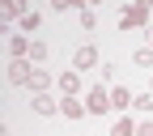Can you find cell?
<instances>
[{
  "label": "cell",
  "instance_id": "cell-4",
  "mask_svg": "<svg viewBox=\"0 0 153 136\" xmlns=\"http://www.w3.org/2000/svg\"><path fill=\"white\" fill-rule=\"evenodd\" d=\"M30 77H34V64L30 60H9V81L13 85H30Z\"/></svg>",
  "mask_w": 153,
  "mask_h": 136
},
{
  "label": "cell",
  "instance_id": "cell-19",
  "mask_svg": "<svg viewBox=\"0 0 153 136\" xmlns=\"http://www.w3.org/2000/svg\"><path fill=\"white\" fill-rule=\"evenodd\" d=\"M149 94H153V81H149Z\"/></svg>",
  "mask_w": 153,
  "mask_h": 136
},
{
  "label": "cell",
  "instance_id": "cell-12",
  "mask_svg": "<svg viewBox=\"0 0 153 136\" xmlns=\"http://www.w3.org/2000/svg\"><path fill=\"white\" fill-rule=\"evenodd\" d=\"M111 136H136V123H132L128 115H123V119H115V128H111Z\"/></svg>",
  "mask_w": 153,
  "mask_h": 136
},
{
  "label": "cell",
  "instance_id": "cell-9",
  "mask_svg": "<svg viewBox=\"0 0 153 136\" xmlns=\"http://www.w3.org/2000/svg\"><path fill=\"white\" fill-rule=\"evenodd\" d=\"M128 106H132V89L115 85V89H111V111H128Z\"/></svg>",
  "mask_w": 153,
  "mask_h": 136
},
{
  "label": "cell",
  "instance_id": "cell-5",
  "mask_svg": "<svg viewBox=\"0 0 153 136\" xmlns=\"http://www.w3.org/2000/svg\"><path fill=\"white\" fill-rule=\"evenodd\" d=\"M30 47H34V43H30L26 34H13V38H9V55H13V60H30Z\"/></svg>",
  "mask_w": 153,
  "mask_h": 136
},
{
  "label": "cell",
  "instance_id": "cell-14",
  "mask_svg": "<svg viewBox=\"0 0 153 136\" xmlns=\"http://www.w3.org/2000/svg\"><path fill=\"white\" fill-rule=\"evenodd\" d=\"M47 60V43H38L34 38V47H30V64H43Z\"/></svg>",
  "mask_w": 153,
  "mask_h": 136
},
{
  "label": "cell",
  "instance_id": "cell-10",
  "mask_svg": "<svg viewBox=\"0 0 153 136\" xmlns=\"http://www.w3.org/2000/svg\"><path fill=\"white\" fill-rule=\"evenodd\" d=\"M30 89H34V94H47V89H51V72L34 68V77H30Z\"/></svg>",
  "mask_w": 153,
  "mask_h": 136
},
{
  "label": "cell",
  "instance_id": "cell-11",
  "mask_svg": "<svg viewBox=\"0 0 153 136\" xmlns=\"http://www.w3.org/2000/svg\"><path fill=\"white\" fill-rule=\"evenodd\" d=\"M132 106L140 115H153V94H132Z\"/></svg>",
  "mask_w": 153,
  "mask_h": 136
},
{
  "label": "cell",
  "instance_id": "cell-8",
  "mask_svg": "<svg viewBox=\"0 0 153 136\" xmlns=\"http://www.w3.org/2000/svg\"><path fill=\"white\" fill-rule=\"evenodd\" d=\"M60 89H64V98H76V89H81V72H60Z\"/></svg>",
  "mask_w": 153,
  "mask_h": 136
},
{
  "label": "cell",
  "instance_id": "cell-1",
  "mask_svg": "<svg viewBox=\"0 0 153 136\" xmlns=\"http://www.w3.org/2000/svg\"><path fill=\"white\" fill-rule=\"evenodd\" d=\"M119 26H123V30L149 26V4H123V9H119Z\"/></svg>",
  "mask_w": 153,
  "mask_h": 136
},
{
  "label": "cell",
  "instance_id": "cell-7",
  "mask_svg": "<svg viewBox=\"0 0 153 136\" xmlns=\"http://www.w3.org/2000/svg\"><path fill=\"white\" fill-rule=\"evenodd\" d=\"M60 115L64 119H81V115H89V111H85L81 98H60Z\"/></svg>",
  "mask_w": 153,
  "mask_h": 136
},
{
  "label": "cell",
  "instance_id": "cell-15",
  "mask_svg": "<svg viewBox=\"0 0 153 136\" xmlns=\"http://www.w3.org/2000/svg\"><path fill=\"white\" fill-rule=\"evenodd\" d=\"M76 13H81V26H85V30L98 26V13H94V9H76Z\"/></svg>",
  "mask_w": 153,
  "mask_h": 136
},
{
  "label": "cell",
  "instance_id": "cell-2",
  "mask_svg": "<svg viewBox=\"0 0 153 136\" xmlns=\"http://www.w3.org/2000/svg\"><path fill=\"white\" fill-rule=\"evenodd\" d=\"M85 111H89V115H106V111H111V89L94 85V89L85 94Z\"/></svg>",
  "mask_w": 153,
  "mask_h": 136
},
{
  "label": "cell",
  "instance_id": "cell-17",
  "mask_svg": "<svg viewBox=\"0 0 153 136\" xmlns=\"http://www.w3.org/2000/svg\"><path fill=\"white\" fill-rule=\"evenodd\" d=\"M136 136H153V119H145V123H136Z\"/></svg>",
  "mask_w": 153,
  "mask_h": 136
},
{
  "label": "cell",
  "instance_id": "cell-13",
  "mask_svg": "<svg viewBox=\"0 0 153 136\" xmlns=\"http://www.w3.org/2000/svg\"><path fill=\"white\" fill-rule=\"evenodd\" d=\"M132 60H136V68H153V51H149V47H136Z\"/></svg>",
  "mask_w": 153,
  "mask_h": 136
},
{
  "label": "cell",
  "instance_id": "cell-18",
  "mask_svg": "<svg viewBox=\"0 0 153 136\" xmlns=\"http://www.w3.org/2000/svg\"><path fill=\"white\" fill-rule=\"evenodd\" d=\"M149 51H153V30H149Z\"/></svg>",
  "mask_w": 153,
  "mask_h": 136
},
{
  "label": "cell",
  "instance_id": "cell-6",
  "mask_svg": "<svg viewBox=\"0 0 153 136\" xmlns=\"http://www.w3.org/2000/svg\"><path fill=\"white\" fill-rule=\"evenodd\" d=\"M34 115H60V98H51V94H34Z\"/></svg>",
  "mask_w": 153,
  "mask_h": 136
},
{
  "label": "cell",
  "instance_id": "cell-16",
  "mask_svg": "<svg viewBox=\"0 0 153 136\" xmlns=\"http://www.w3.org/2000/svg\"><path fill=\"white\" fill-rule=\"evenodd\" d=\"M38 22H43L38 13H26V17H22V30H26V34H34V30H38Z\"/></svg>",
  "mask_w": 153,
  "mask_h": 136
},
{
  "label": "cell",
  "instance_id": "cell-3",
  "mask_svg": "<svg viewBox=\"0 0 153 136\" xmlns=\"http://www.w3.org/2000/svg\"><path fill=\"white\" fill-rule=\"evenodd\" d=\"M85 68H98V47H76L72 51V72H85Z\"/></svg>",
  "mask_w": 153,
  "mask_h": 136
}]
</instances>
